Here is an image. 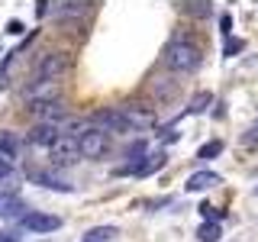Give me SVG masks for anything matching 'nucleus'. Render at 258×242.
Listing matches in <instances>:
<instances>
[{
	"mask_svg": "<svg viewBox=\"0 0 258 242\" xmlns=\"http://www.w3.org/2000/svg\"><path fill=\"white\" fill-rule=\"evenodd\" d=\"M29 110L36 113L42 123H52V119H61L64 116V107L61 100H42V103H29Z\"/></svg>",
	"mask_w": 258,
	"mask_h": 242,
	"instance_id": "10",
	"label": "nucleus"
},
{
	"mask_svg": "<svg viewBox=\"0 0 258 242\" xmlns=\"http://www.w3.org/2000/svg\"><path fill=\"white\" fill-rule=\"evenodd\" d=\"M55 139H58V129H55L52 123H39V126H32V133H29V142L32 145H52Z\"/></svg>",
	"mask_w": 258,
	"mask_h": 242,
	"instance_id": "11",
	"label": "nucleus"
},
{
	"mask_svg": "<svg viewBox=\"0 0 258 242\" xmlns=\"http://www.w3.org/2000/svg\"><path fill=\"white\" fill-rule=\"evenodd\" d=\"M0 242H20V236L16 232H0Z\"/></svg>",
	"mask_w": 258,
	"mask_h": 242,
	"instance_id": "25",
	"label": "nucleus"
},
{
	"mask_svg": "<svg viewBox=\"0 0 258 242\" xmlns=\"http://www.w3.org/2000/svg\"><path fill=\"white\" fill-rule=\"evenodd\" d=\"M10 171H13V158H7L4 152H0V177H7Z\"/></svg>",
	"mask_w": 258,
	"mask_h": 242,
	"instance_id": "22",
	"label": "nucleus"
},
{
	"mask_svg": "<svg viewBox=\"0 0 258 242\" xmlns=\"http://www.w3.org/2000/svg\"><path fill=\"white\" fill-rule=\"evenodd\" d=\"M220 236H223L220 223H204V226L197 229V239H200V242H220Z\"/></svg>",
	"mask_w": 258,
	"mask_h": 242,
	"instance_id": "17",
	"label": "nucleus"
},
{
	"mask_svg": "<svg viewBox=\"0 0 258 242\" xmlns=\"http://www.w3.org/2000/svg\"><path fill=\"white\" fill-rule=\"evenodd\" d=\"M20 226L23 229H29V232H52V229H58L61 220L58 216H52V213H23L20 216Z\"/></svg>",
	"mask_w": 258,
	"mask_h": 242,
	"instance_id": "7",
	"label": "nucleus"
},
{
	"mask_svg": "<svg viewBox=\"0 0 258 242\" xmlns=\"http://www.w3.org/2000/svg\"><path fill=\"white\" fill-rule=\"evenodd\" d=\"M210 103H213V94H210V91H200V94L187 103V113H190V116H197V113H204Z\"/></svg>",
	"mask_w": 258,
	"mask_h": 242,
	"instance_id": "16",
	"label": "nucleus"
},
{
	"mask_svg": "<svg viewBox=\"0 0 258 242\" xmlns=\"http://www.w3.org/2000/svg\"><path fill=\"white\" fill-rule=\"evenodd\" d=\"M64 68H68V55L61 52H48L39 58L36 71H32V84H39V81H55L58 75H64Z\"/></svg>",
	"mask_w": 258,
	"mask_h": 242,
	"instance_id": "3",
	"label": "nucleus"
},
{
	"mask_svg": "<svg viewBox=\"0 0 258 242\" xmlns=\"http://www.w3.org/2000/svg\"><path fill=\"white\" fill-rule=\"evenodd\" d=\"M200 62H204V52H200V45L190 42V39H171V42L165 45V65L171 71L190 75V71L200 68Z\"/></svg>",
	"mask_w": 258,
	"mask_h": 242,
	"instance_id": "1",
	"label": "nucleus"
},
{
	"mask_svg": "<svg viewBox=\"0 0 258 242\" xmlns=\"http://www.w3.org/2000/svg\"><path fill=\"white\" fill-rule=\"evenodd\" d=\"M242 48H245V42H242V39H226V45H223V55H239Z\"/></svg>",
	"mask_w": 258,
	"mask_h": 242,
	"instance_id": "21",
	"label": "nucleus"
},
{
	"mask_svg": "<svg viewBox=\"0 0 258 242\" xmlns=\"http://www.w3.org/2000/svg\"><path fill=\"white\" fill-rule=\"evenodd\" d=\"M23 149V142L16 139V133H10V129H0V152H4L7 158H16Z\"/></svg>",
	"mask_w": 258,
	"mask_h": 242,
	"instance_id": "14",
	"label": "nucleus"
},
{
	"mask_svg": "<svg viewBox=\"0 0 258 242\" xmlns=\"http://www.w3.org/2000/svg\"><path fill=\"white\" fill-rule=\"evenodd\" d=\"M45 13H48V4H39V7H36V16H39V20H42Z\"/></svg>",
	"mask_w": 258,
	"mask_h": 242,
	"instance_id": "26",
	"label": "nucleus"
},
{
	"mask_svg": "<svg viewBox=\"0 0 258 242\" xmlns=\"http://www.w3.org/2000/svg\"><path fill=\"white\" fill-rule=\"evenodd\" d=\"M216 184H220V174H213V171H197V174L187 177V184H184V188H187L190 194H197V191L216 188Z\"/></svg>",
	"mask_w": 258,
	"mask_h": 242,
	"instance_id": "12",
	"label": "nucleus"
},
{
	"mask_svg": "<svg viewBox=\"0 0 258 242\" xmlns=\"http://www.w3.org/2000/svg\"><path fill=\"white\" fill-rule=\"evenodd\" d=\"M197 210H200V216H204V223H220L223 216H226V210H220V207H210V204H200Z\"/></svg>",
	"mask_w": 258,
	"mask_h": 242,
	"instance_id": "18",
	"label": "nucleus"
},
{
	"mask_svg": "<svg viewBox=\"0 0 258 242\" xmlns=\"http://www.w3.org/2000/svg\"><path fill=\"white\" fill-rule=\"evenodd\" d=\"M48 155H52L55 165H71L78 161V136H68V133H58V139L48 145Z\"/></svg>",
	"mask_w": 258,
	"mask_h": 242,
	"instance_id": "4",
	"label": "nucleus"
},
{
	"mask_svg": "<svg viewBox=\"0 0 258 242\" xmlns=\"http://www.w3.org/2000/svg\"><path fill=\"white\" fill-rule=\"evenodd\" d=\"M158 168H165V152H155V155H149V158H142L136 168H116V174H139V177H149V174H155Z\"/></svg>",
	"mask_w": 258,
	"mask_h": 242,
	"instance_id": "9",
	"label": "nucleus"
},
{
	"mask_svg": "<svg viewBox=\"0 0 258 242\" xmlns=\"http://www.w3.org/2000/svg\"><path fill=\"white\" fill-rule=\"evenodd\" d=\"M78 152L81 158H100L110 152V136L103 133V129H84V133H78Z\"/></svg>",
	"mask_w": 258,
	"mask_h": 242,
	"instance_id": "2",
	"label": "nucleus"
},
{
	"mask_svg": "<svg viewBox=\"0 0 258 242\" xmlns=\"http://www.w3.org/2000/svg\"><path fill=\"white\" fill-rule=\"evenodd\" d=\"M116 110L126 116V123L133 126V129H139V126H152V123H155V110H152V107H139V103H126V107H116Z\"/></svg>",
	"mask_w": 258,
	"mask_h": 242,
	"instance_id": "8",
	"label": "nucleus"
},
{
	"mask_svg": "<svg viewBox=\"0 0 258 242\" xmlns=\"http://www.w3.org/2000/svg\"><path fill=\"white\" fill-rule=\"evenodd\" d=\"M26 177L32 184H39V188H52V191H61V194L71 191V181H64V177H58L55 171L39 168V165H26Z\"/></svg>",
	"mask_w": 258,
	"mask_h": 242,
	"instance_id": "5",
	"label": "nucleus"
},
{
	"mask_svg": "<svg viewBox=\"0 0 258 242\" xmlns=\"http://www.w3.org/2000/svg\"><path fill=\"white\" fill-rule=\"evenodd\" d=\"M255 191H258V188H255Z\"/></svg>",
	"mask_w": 258,
	"mask_h": 242,
	"instance_id": "27",
	"label": "nucleus"
},
{
	"mask_svg": "<svg viewBox=\"0 0 258 242\" xmlns=\"http://www.w3.org/2000/svg\"><path fill=\"white\" fill-rule=\"evenodd\" d=\"M220 152H223V142H220V139H213V142H207L204 149H200V155H197V158L210 161V158H216V155H220Z\"/></svg>",
	"mask_w": 258,
	"mask_h": 242,
	"instance_id": "20",
	"label": "nucleus"
},
{
	"mask_svg": "<svg viewBox=\"0 0 258 242\" xmlns=\"http://www.w3.org/2000/svg\"><path fill=\"white\" fill-rule=\"evenodd\" d=\"M23 200L13 191H0V216H23Z\"/></svg>",
	"mask_w": 258,
	"mask_h": 242,
	"instance_id": "13",
	"label": "nucleus"
},
{
	"mask_svg": "<svg viewBox=\"0 0 258 242\" xmlns=\"http://www.w3.org/2000/svg\"><path fill=\"white\" fill-rule=\"evenodd\" d=\"M220 26H223V32H226V36L232 32V16H229V13H223V16H220Z\"/></svg>",
	"mask_w": 258,
	"mask_h": 242,
	"instance_id": "24",
	"label": "nucleus"
},
{
	"mask_svg": "<svg viewBox=\"0 0 258 242\" xmlns=\"http://www.w3.org/2000/svg\"><path fill=\"white\" fill-rule=\"evenodd\" d=\"M94 129H103V133H133V126L126 123V116L119 110H97L94 113Z\"/></svg>",
	"mask_w": 258,
	"mask_h": 242,
	"instance_id": "6",
	"label": "nucleus"
},
{
	"mask_svg": "<svg viewBox=\"0 0 258 242\" xmlns=\"http://www.w3.org/2000/svg\"><path fill=\"white\" fill-rule=\"evenodd\" d=\"M23 29H26V26H23L20 20H10V23H7V32H10V36H23Z\"/></svg>",
	"mask_w": 258,
	"mask_h": 242,
	"instance_id": "23",
	"label": "nucleus"
},
{
	"mask_svg": "<svg viewBox=\"0 0 258 242\" xmlns=\"http://www.w3.org/2000/svg\"><path fill=\"white\" fill-rule=\"evenodd\" d=\"M116 236V226H94L84 232V242H113Z\"/></svg>",
	"mask_w": 258,
	"mask_h": 242,
	"instance_id": "15",
	"label": "nucleus"
},
{
	"mask_svg": "<svg viewBox=\"0 0 258 242\" xmlns=\"http://www.w3.org/2000/svg\"><path fill=\"white\" fill-rule=\"evenodd\" d=\"M210 10H213L210 4H181V13L187 16H210Z\"/></svg>",
	"mask_w": 258,
	"mask_h": 242,
	"instance_id": "19",
	"label": "nucleus"
}]
</instances>
